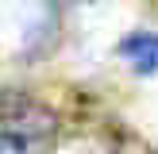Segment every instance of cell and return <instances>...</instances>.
Returning a JSON list of instances; mask_svg holds the SVG:
<instances>
[{"label":"cell","mask_w":158,"mask_h":154,"mask_svg":"<svg viewBox=\"0 0 158 154\" xmlns=\"http://www.w3.org/2000/svg\"><path fill=\"white\" fill-rule=\"evenodd\" d=\"M120 58H127L135 73H154L158 69V35H151V31L127 35L120 43Z\"/></svg>","instance_id":"1"},{"label":"cell","mask_w":158,"mask_h":154,"mask_svg":"<svg viewBox=\"0 0 158 154\" xmlns=\"http://www.w3.org/2000/svg\"><path fill=\"white\" fill-rule=\"evenodd\" d=\"M39 143H43V139H27V135H8V131H0V154H43Z\"/></svg>","instance_id":"2"},{"label":"cell","mask_w":158,"mask_h":154,"mask_svg":"<svg viewBox=\"0 0 158 154\" xmlns=\"http://www.w3.org/2000/svg\"><path fill=\"white\" fill-rule=\"evenodd\" d=\"M154 154H158V150H154Z\"/></svg>","instance_id":"3"}]
</instances>
